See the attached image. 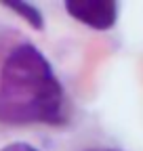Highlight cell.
Returning <instances> with one entry per match:
<instances>
[{
    "mask_svg": "<svg viewBox=\"0 0 143 151\" xmlns=\"http://www.w3.org/2000/svg\"><path fill=\"white\" fill-rule=\"evenodd\" d=\"M67 97L44 52L32 44H15L0 65V124L63 126Z\"/></svg>",
    "mask_w": 143,
    "mask_h": 151,
    "instance_id": "obj_1",
    "label": "cell"
},
{
    "mask_svg": "<svg viewBox=\"0 0 143 151\" xmlns=\"http://www.w3.org/2000/svg\"><path fill=\"white\" fill-rule=\"evenodd\" d=\"M63 9L74 21L97 32L112 29L118 21V2L112 0H65Z\"/></svg>",
    "mask_w": 143,
    "mask_h": 151,
    "instance_id": "obj_2",
    "label": "cell"
},
{
    "mask_svg": "<svg viewBox=\"0 0 143 151\" xmlns=\"http://www.w3.org/2000/svg\"><path fill=\"white\" fill-rule=\"evenodd\" d=\"M2 6H6L9 11H13L15 15H19L23 21L34 27V29H44V17L40 13L38 6H34L30 2H23V0H4Z\"/></svg>",
    "mask_w": 143,
    "mask_h": 151,
    "instance_id": "obj_3",
    "label": "cell"
},
{
    "mask_svg": "<svg viewBox=\"0 0 143 151\" xmlns=\"http://www.w3.org/2000/svg\"><path fill=\"white\" fill-rule=\"evenodd\" d=\"M0 151H40V149L30 143H11V145H4Z\"/></svg>",
    "mask_w": 143,
    "mask_h": 151,
    "instance_id": "obj_4",
    "label": "cell"
},
{
    "mask_svg": "<svg viewBox=\"0 0 143 151\" xmlns=\"http://www.w3.org/2000/svg\"><path fill=\"white\" fill-rule=\"evenodd\" d=\"M86 151H116V149H105V147H95V149H86Z\"/></svg>",
    "mask_w": 143,
    "mask_h": 151,
    "instance_id": "obj_5",
    "label": "cell"
}]
</instances>
